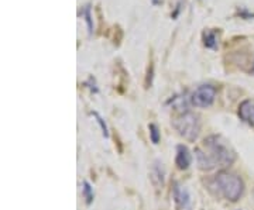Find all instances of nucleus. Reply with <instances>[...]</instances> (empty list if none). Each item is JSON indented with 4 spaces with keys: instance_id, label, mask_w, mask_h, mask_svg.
<instances>
[{
    "instance_id": "nucleus-15",
    "label": "nucleus",
    "mask_w": 254,
    "mask_h": 210,
    "mask_svg": "<svg viewBox=\"0 0 254 210\" xmlns=\"http://www.w3.org/2000/svg\"><path fill=\"white\" fill-rule=\"evenodd\" d=\"M152 3H154V4H158V3H160V0H152Z\"/></svg>"
},
{
    "instance_id": "nucleus-16",
    "label": "nucleus",
    "mask_w": 254,
    "mask_h": 210,
    "mask_svg": "<svg viewBox=\"0 0 254 210\" xmlns=\"http://www.w3.org/2000/svg\"><path fill=\"white\" fill-rule=\"evenodd\" d=\"M253 70H254V65H253Z\"/></svg>"
},
{
    "instance_id": "nucleus-12",
    "label": "nucleus",
    "mask_w": 254,
    "mask_h": 210,
    "mask_svg": "<svg viewBox=\"0 0 254 210\" xmlns=\"http://www.w3.org/2000/svg\"><path fill=\"white\" fill-rule=\"evenodd\" d=\"M83 196H85V199H86L88 205H91L92 200H93V190L88 182H83Z\"/></svg>"
},
{
    "instance_id": "nucleus-1",
    "label": "nucleus",
    "mask_w": 254,
    "mask_h": 210,
    "mask_svg": "<svg viewBox=\"0 0 254 210\" xmlns=\"http://www.w3.org/2000/svg\"><path fill=\"white\" fill-rule=\"evenodd\" d=\"M195 155L199 168L206 171L213 168L230 167L236 159L234 151L219 135H211L205 138L202 147L195 151Z\"/></svg>"
},
{
    "instance_id": "nucleus-4",
    "label": "nucleus",
    "mask_w": 254,
    "mask_h": 210,
    "mask_svg": "<svg viewBox=\"0 0 254 210\" xmlns=\"http://www.w3.org/2000/svg\"><path fill=\"white\" fill-rule=\"evenodd\" d=\"M216 97V89L212 85H202L196 90L194 92V95L191 97V102L196 107H209L212 106V103L215 102Z\"/></svg>"
},
{
    "instance_id": "nucleus-14",
    "label": "nucleus",
    "mask_w": 254,
    "mask_h": 210,
    "mask_svg": "<svg viewBox=\"0 0 254 210\" xmlns=\"http://www.w3.org/2000/svg\"><path fill=\"white\" fill-rule=\"evenodd\" d=\"M239 16L241 17V18H251V17H254V13H250L246 9H240L239 10Z\"/></svg>"
},
{
    "instance_id": "nucleus-7",
    "label": "nucleus",
    "mask_w": 254,
    "mask_h": 210,
    "mask_svg": "<svg viewBox=\"0 0 254 210\" xmlns=\"http://www.w3.org/2000/svg\"><path fill=\"white\" fill-rule=\"evenodd\" d=\"M175 164L179 169H186L191 164V154L188 148L184 145L177 147V156H175Z\"/></svg>"
},
{
    "instance_id": "nucleus-10",
    "label": "nucleus",
    "mask_w": 254,
    "mask_h": 210,
    "mask_svg": "<svg viewBox=\"0 0 254 210\" xmlns=\"http://www.w3.org/2000/svg\"><path fill=\"white\" fill-rule=\"evenodd\" d=\"M83 17H85V21H86L88 31H89V34H92V31H93V20H92V14H91V7H89V6L85 7V10H83Z\"/></svg>"
},
{
    "instance_id": "nucleus-11",
    "label": "nucleus",
    "mask_w": 254,
    "mask_h": 210,
    "mask_svg": "<svg viewBox=\"0 0 254 210\" xmlns=\"http://www.w3.org/2000/svg\"><path fill=\"white\" fill-rule=\"evenodd\" d=\"M148 128H150V137H151V141L154 144H158L160 142V138H161V135H160V130L155 124H150L148 126Z\"/></svg>"
},
{
    "instance_id": "nucleus-2",
    "label": "nucleus",
    "mask_w": 254,
    "mask_h": 210,
    "mask_svg": "<svg viewBox=\"0 0 254 210\" xmlns=\"http://www.w3.org/2000/svg\"><path fill=\"white\" fill-rule=\"evenodd\" d=\"M213 183L223 198L230 202H237L244 192V183L241 178L229 172L217 173L213 179Z\"/></svg>"
},
{
    "instance_id": "nucleus-9",
    "label": "nucleus",
    "mask_w": 254,
    "mask_h": 210,
    "mask_svg": "<svg viewBox=\"0 0 254 210\" xmlns=\"http://www.w3.org/2000/svg\"><path fill=\"white\" fill-rule=\"evenodd\" d=\"M203 44H205L206 48H212L215 49L217 47V35L215 31H211V30H208V31L203 32Z\"/></svg>"
},
{
    "instance_id": "nucleus-13",
    "label": "nucleus",
    "mask_w": 254,
    "mask_h": 210,
    "mask_svg": "<svg viewBox=\"0 0 254 210\" xmlns=\"http://www.w3.org/2000/svg\"><path fill=\"white\" fill-rule=\"evenodd\" d=\"M93 116L96 117V120H97V123H99V126L102 127V131H103V134H105V137H107L109 135V133H107V127H106V124H105V121H103V119L99 116L97 113H93Z\"/></svg>"
},
{
    "instance_id": "nucleus-6",
    "label": "nucleus",
    "mask_w": 254,
    "mask_h": 210,
    "mask_svg": "<svg viewBox=\"0 0 254 210\" xmlns=\"http://www.w3.org/2000/svg\"><path fill=\"white\" fill-rule=\"evenodd\" d=\"M150 179L155 189H161L164 186V168L162 164H160L158 161L154 162V165L150 169Z\"/></svg>"
},
{
    "instance_id": "nucleus-5",
    "label": "nucleus",
    "mask_w": 254,
    "mask_h": 210,
    "mask_svg": "<svg viewBox=\"0 0 254 210\" xmlns=\"http://www.w3.org/2000/svg\"><path fill=\"white\" fill-rule=\"evenodd\" d=\"M239 116L244 123H247L254 128V100L247 99V100L241 102L240 107H239Z\"/></svg>"
},
{
    "instance_id": "nucleus-3",
    "label": "nucleus",
    "mask_w": 254,
    "mask_h": 210,
    "mask_svg": "<svg viewBox=\"0 0 254 210\" xmlns=\"http://www.w3.org/2000/svg\"><path fill=\"white\" fill-rule=\"evenodd\" d=\"M174 127L181 137H184L185 140L191 141V142L198 138L200 131V123L198 116H195L194 113H189V112L181 114L179 117L174 120Z\"/></svg>"
},
{
    "instance_id": "nucleus-8",
    "label": "nucleus",
    "mask_w": 254,
    "mask_h": 210,
    "mask_svg": "<svg viewBox=\"0 0 254 210\" xmlns=\"http://www.w3.org/2000/svg\"><path fill=\"white\" fill-rule=\"evenodd\" d=\"M174 198H175V202H177V205L178 207H186L188 205V202H189V195L186 192V189L181 188V186H177L175 190H174Z\"/></svg>"
}]
</instances>
